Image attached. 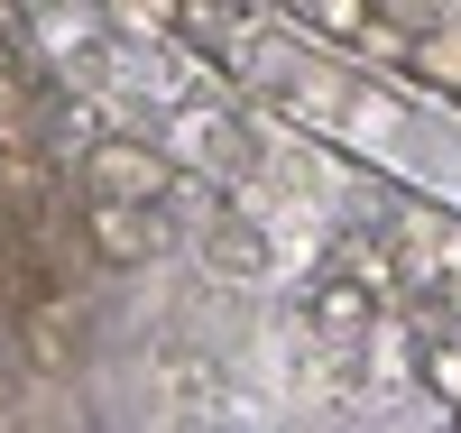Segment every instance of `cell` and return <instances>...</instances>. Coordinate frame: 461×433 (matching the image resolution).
<instances>
[{
    "label": "cell",
    "mask_w": 461,
    "mask_h": 433,
    "mask_svg": "<svg viewBox=\"0 0 461 433\" xmlns=\"http://www.w3.org/2000/svg\"><path fill=\"white\" fill-rule=\"evenodd\" d=\"M84 194H111V203H148V212H158L176 194V167L158 148H139V139H93L84 148Z\"/></svg>",
    "instance_id": "6da1fadb"
},
{
    "label": "cell",
    "mask_w": 461,
    "mask_h": 433,
    "mask_svg": "<svg viewBox=\"0 0 461 433\" xmlns=\"http://www.w3.org/2000/svg\"><path fill=\"white\" fill-rule=\"evenodd\" d=\"M304 323H314L323 341H360L378 323V286L360 277V267H341V277H314L304 286Z\"/></svg>",
    "instance_id": "7a4b0ae2"
},
{
    "label": "cell",
    "mask_w": 461,
    "mask_h": 433,
    "mask_svg": "<svg viewBox=\"0 0 461 433\" xmlns=\"http://www.w3.org/2000/svg\"><path fill=\"white\" fill-rule=\"evenodd\" d=\"M148 203H111V194H84V240L102 249V267H139L148 258Z\"/></svg>",
    "instance_id": "3957f363"
},
{
    "label": "cell",
    "mask_w": 461,
    "mask_h": 433,
    "mask_svg": "<svg viewBox=\"0 0 461 433\" xmlns=\"http://www.w3.org/2000/svg\"><path fill=\"white\" fill-rule=\"evenodd\" d=\"M203 267H212V277H230V286H258L277 258H267V230H258V221L221 212V221L203 230Z\"/></svg>",
    "instance_id": "277c9868"
},
{
    "label": "cell",
    "mask_w": 461,
    "mask_h": 433,
    "mask_svg": "<svg viewBox=\"0 0 461 433\" xmlns=\"http://www.w3.org/2000/svg\"><path fill=\"white\" fill-rule=\"evenodd\" d=\"M415 378L434 406H461V332H425L415 341Z\"/></svg>",
    "instance_id": "5b68a950"
},
{
    "label": "cell",
    "mask_w": 461,
    "mask_h": 433,
    "mask_svg": "<svg viewBox=\"0 0 461 433\" xmlns=\"http://www.w3.org/2000/svg\"><path fill=\"white\" fill-rule=\"evenodd\" d=\"M158 378H167V397H176L185 415H212V406H221V369H212V360H158Z\"/></svg>",
    "instance_id": "8992f818"
},
{
    "label": "cell",
    "mask_w": 461,
    "mask_h": 433,
    "mask_svg": "<svg viewBox=\"0 0 461 433\" xmlns=\"http://www.w3.org/2000/svg\"><path fill=\"white\" fill-rule=\"evenodd\" d=\"M304 19L332 28L341 47H378V28H369V0H304Z\"/></svg>",
    "instance_id": "52a82bcc"
},
{
    "label": "cell",
    "mask_w": 461,
    "mask_h": 433,
    "mask_svg": "<svg viewBox=\"0 0 461 433\" xmlns=\"http://www.w3.org/2000/svg\"><path fill=\"white\" fill-rule=\"evenodd\" d=\"M28 350H37V369H74V341H65L56 313H47V323H28Z\"/></svg>",
    "instance_id": "ba28073f"
},
{
    "label": "cell",
    "mask_w": 461,
    "mask_h": 433,
    "mask_svg": "<svg viewBox=\"0 0 461 433\" xmlns=\"http://www.w3.org/2000/svg\"><path fill=\"white\" fill-rule=\"evenodd\" d=\"M452 304H461V267H452Z\"/></svg>",
    "instance_id": "9c48e42d"
},
{
    "label": "cell",
    "mask_w": 461,
    "mask_h": 433,
    "mask_svg": "<svg viewBox=\"0 0 461 433\" xmlns=\"http://www.w3.org/2000/svg\"><path fill=\"white\" fill-rule=\"evenodd\" d=\"M230 10H249V0H230Z\"/></svg>",
    "instance_id": "30bf717a"
}]
</instances>
